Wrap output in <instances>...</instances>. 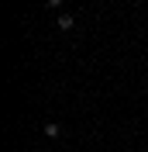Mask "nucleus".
Segmentation results:
<instances>
[{
    "instance_id": "obj_2",
    "label": "nucleus",
    "mask_w": 148,
    "mask_h": 152,
    "mask_svg": "<svg viewBox=\"0 0 148 152\" xmlns=\"http://www.w3.org/2000/svg\"><path fill=\"white\" fill-rule=\"evenodd\" d=\"M41 132H45L48 138H59V135H62V128H59L55 121H45V128H41Z\"/></svg>"
},
{
    "instance_id": "obj_1",
    "label": "nucleus",
    "mask_w": 148,
    "mask_h": 152,
    "mask_svg": "<svg viewBox=\"0 0 148 152\" xmlns=\"http://www.w3.org/2000/svg\"><path fill=\"white\" fill-rule=\"evenodd\" d=\"M76 28V18L73 14H59V31H73Z\"/></svg>"
},
{
    "instance_id": "obj_3",
    "label": "nucleus",
    "mask_w": 148,
    "mask_h": 152,
    "mask_svg": "<svg viewBox=\"0 0 148 152\" xmlns=\"http://www.w3.org/2000/svg\"><path fill=\"white\" fill-rule=\"evenodd\" d=\"M65 0H45V7H62Z\"/></svg>"
}]
</instances>
